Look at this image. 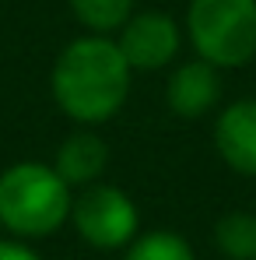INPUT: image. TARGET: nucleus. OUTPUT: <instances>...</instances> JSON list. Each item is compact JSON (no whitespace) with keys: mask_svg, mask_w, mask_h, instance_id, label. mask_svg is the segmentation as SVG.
<instances>
[{"mask_svg":"<svg viewBox=\"0 0 256 260\" xmlns=\"http://www.w3.org/2000/svg\"><path fill=\"white\" fill-rule=\"evenodd\" d=\"M0 260H43V257H39V250L28 246V239L7 236V239H0Z\"/></svg>","mask_w":256,"mask_h":260,"instance_id":"f8f14e48","label":"nucleus"},{"mask_svg":"<svg viewBox=\"0 0 256 260\" xmlns=\"http://www.w3.org/2000/svg\"><path fill=\"white\" fill-rule=\"evenodd\" d=\"M74 190L53 162H14L0 173V225L18 239H46L70 221Z\"/></svg>","mask_w":256,"mask_h":260,"instance_id":"f03ea898","label":"nucleus"},{"mask_svg":"<svg viewBox=\"0 0 256 260\" xmlns=\"http://www.w3.org/2000/svg\"><path fill=\"white\" fill-rule=\"evenodd\" d=\"M109 144L105 137L98 134L95 127H78L74 134L63 137V144L56 148V173L70 183V190H81V186H91L98 183L105 169H109Z\"/></svg>","mask_w":256,"mask_h":260,"instance_id":"6e6552de","label":"nucleus"},{"mask_svg":"<svg viewBox=\"0 0 256 260\" xmlns=\"http://www.w3.org/2000/svg\"><path fill=\"white\" fill-rule=\"evenodd\" d=\"M70 225L91 250H127L133 236L140 232V211L123 186L116 183H91L74 190L70 204Z\"/></svg>","mask_w":256,"mask_h":260,"instance_id":"20e7f679","label":"nucleus"},{"mask_svg":"<svg viewBox=\"0 0 256 260\" xmlns=\"http://www.w3.org/2000/svg\"><path fill=\"white\" fill-rule=\"evenodd\" d=\"M214 250L225 260H256V215L228 211L214 221Z\"/></svg>","mask_w":256,"mask_h":260,"instance_id":"1a4fd4ad","label":"nucleus"},{"mask_svg":"<svg viewBox=\"0 0 256 260\" xmlns=\"http://www.w3.org/2000/svg\"><path fill=\"white\" fill-rule=\"evenodd\" d=\"M74 21L95 36H116L137 11V0H67Z\"/></svg>","mask_w":256,"mask_h":260,"instance_id":"9d476101","label":"nucleus"},{"mask_svg":"<svg viewBox=\"0 0 256 260\" xmlns=\"http://www.w3.org/2000/svg\"><path fill=\"white\" fill-rule=\"evenodd\" d=\"M211 141L232 173L256 179V99H235L217 109Z\"/></svg>","mask_w":256,"mask_h":260,"instance_id":"423d86ee","label":"nucleus"},{"mask_svg":"<svg viewBox=\"0 0 256 260\" xmlns=\"http://www.w3.org/2000/svg\"><path fill=\"white\" fill-rule=\"evenodd\" d=\"M182 36L193 56L239 71L256 60V0H190Z\"/></svg>","mask_w":256,"mask_h":260,"instance_id":"7ed1b4c3","label":"nucleus"},{"mask_svg":"<svg viewBox=\"0 0 256 260\" xmlns=\"http://www.w3.org/2000/svg\"><path fill=\"white\" fill-rule=\"evenodd\" d=\"M123 260H197V253L186 236L172 229H151L133 236V243L123 250Z\"/></svg>","mask_w":256,"mask_h":260,"instance_id":"9b49d317","label":"nucleus"},{"mask_svg":"<svg viewBox=\"0 0 256 260\" xmlns=\"http://www.w3.org/2000/svg\"><path fill=\"white\" fill-rule=\"evenodd\" d=\"M113 39L137 74V71H165L179 56L186 36L182 21H175L169 11H133Z\"/></svg>","mask_w":256,"mask_h":260,"instance_id":"39448f33","label":"nucleus"},{"mask_svg":"<svg viewBox=\"0 0 256 260\" xmlns=\"http://www.w3.org/2000/svg\"><path fill=\"white\" fill-rule=\"evenodd\" d=\"M221 102V67L193 56L175 63L165 85V106L179 120H200L211 116Z\"/></svg>","mask_w":256,"mask_h":260,"instance_id":"0eeeda50","label":"nucleus"},{"mask_svg":"<svg viewBox=\"0 0 256 260\" xmlns=\"http://www.w3.org/2000/svg\"><path fill=\"white\" fill-rule=\"evenodd\" d=\"M133 67L113 36L85 32L60 49L49 71L56 109L78 127H102L127 106Z\"/></svg>","mask_w":256,"mask_h":260,"instance_id":"f257e3e1","label":"nucleus"}]
</instances>
